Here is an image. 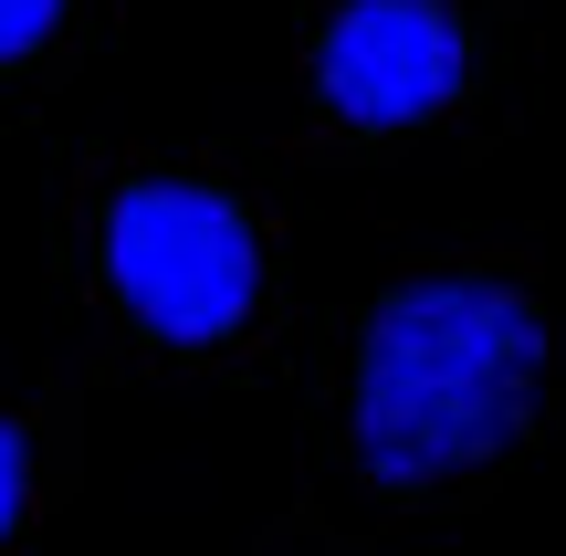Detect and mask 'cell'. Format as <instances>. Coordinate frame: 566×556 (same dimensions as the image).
<instances>
[{
    "label": "cell",
    "instance_id": "cell-1",
    "mask_svg": "<svg viewBox=\"0 0 566 556\" xmlns=\"http://www.w3.org/2000/svg\"><path fill=\"white\" fill-rule=\"evenodd\" d=\"M556 336L504 273H409L357 315L346 347V462L378 494H441L493 473L546 410Z\"/></svg>",
    "mask_w": 566,
    "mask_h": 556
},
{
    "label": "cell",
    "instance_id": "cell-2",
    "mask_svg": "<svg viewBox=\"0 0 566 556\" xmlns=\"http://www.w3.org/2000/svg\"><path fill=\"white\" fill-rule=\"evenodd\" d=\"M63 273L74 294L147 357H210L252 347L273 315V221L252 179L158 147V158H105L63 221Z\"/></svg>",
    "mask_w": 566,
    "mask_h": 556
},
{
    "label": "cell",
    "instance_id": "cell-3",
    "mask_svg": "<svg viewBox=\"0 0 566 556\" xmlns=\"http://www.w3.org/2000/svg\"><path fill=\"white\" fill-rule=\"evenodd\" d=\"M483 42L462 0H325L304 32V95L346 137H420L462 116Z\"/></svg>",
    "mask_w": 566,
    "mask_h": 556
},
{
    "label": "cell",
    "instance_id": "cell-4",
    "mask_svg": "<svg viewBox=\"0 0 566 556\" xmlns=\"http://www.w3.org/2000/svg\"><path fill=\"white\" fill-rule=\"evenodd\" d=\"M105 32V0H0V95H53Z\"/></svg>",
    "mask_w": 566,
    "mask_h": 556
},
{
    "label": "cell",
    "instance_id": "cell-5",
    "mask_svg": "<svg viewBox=\"0 0 566 556\" xmlns=\"http://www.w3.org/2000/svg\"><path fill=\"white\" fill-rule=\"evenodd\" d=\"M42 515H53V431H42V410L0 399V556L32 536Z\"/></svg>",
    "mask_w": 566,
    "mask_h": 556
}]
</instances>
